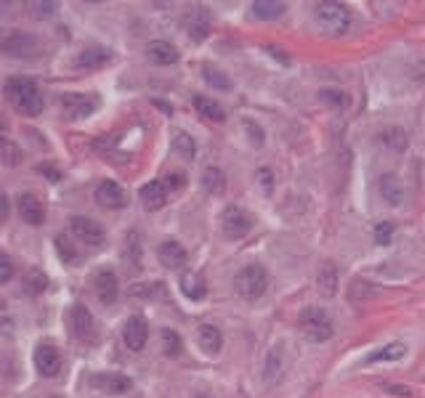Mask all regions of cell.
Here are the masks:
<instances>
[{
	"instance_id": "cell-1",
	"label": "cell",
	"mask_w": 425,
	"mask_h": 398,
	"mask_svg": "<svg viewBox=\"0 0 425 398\" xmlns=\"http://www.w3.org/2000/svg\"><path fill=\"white\" fill-rule=\"evenodd\" d=\"M3 91H6V96H8L13 107L19 109L22 114H27V117H37L43 112V96H40V91H37V85L32 80L11 77V80H6Z\"/></svg>"
},
{
	"instance_id": "cell-2",
	"label": "cell",
	"mask_w": 425,
	"mask_h": 398,
	"mask_svg": "<svg viewBox=\"0 0 425 398\" xmlns=\"http://www.w3.org/2000/svg\"><path fill=\"white\" fill-rule=\"evenodd\" d=\"M298 326L308 343H327L335 332V324L325 308H303L298 316Z\"/></svg>"
},
{
	"instance_id": "cell-3",
	"label": "cell",
	"mask_w": 425,
	"mask_h": 398,
	"mask_svg": "<svg viewBox=\"0 0 425 398\" xmlns=\"http://www.w3.org/2000/svg\"><path fill=\"white\" fill-rule=\"evenodd\" d=\"M266 287H268V274H266V268L258 263L244 265V268L237 271V277H234V290H237V295L244 298V300H258V298L266 292Z\"/></svg>"
},
{
	"instance_id": "cell-4",
	"label": "cell",
	"mask_w": 425,
	"mask_h": 398,
	"mask_svg": "<svg viewBox=\"0 0 425 398\" xmlns=\"http://www.w3.org/2000/svg\"><path fill=\"white\" fill-rule=\"evenodd\" d=\"M316 22L329 35H346L351 29V11L343 3L325 0V3H316Z\"/></svg>"
},
{
	"instance_id": "cell-5",
	"label": "cell",
	"mask_w": 425,
	"mask_h": 398,
	"mask_svg": "<svg viewBox=\"0 0 425 398\" xmlns=\"http://www.w3.org/2000/svg\"><path fill=\"white\" fill-rule=\"evenodd\" d=\"M70 324H72V332L74 338L85 343V345H91V343H96L98 340V329H96V319L91 316V311L85 308V305H74L72 314H70Z\"/></svg>"
},
{
	"instance_id": "cell-6",
	"label": "cell",
	"mask_w": 425,
	"mask_h": 398,
	"mask_svg": "<svg viewBox=\"0 0 425 398\" xmlns=\"http://www.w3.org/2000/svg\"><path fill=\"white\" fill-rule=\"evenodd\" d=\"M221 226H223V234L229 239H242L253 229V218L240 207H226L223 215H221Z\"/></svg>"
},
{
	"instance_id": "cell-7",
	"label": "cell",
	"mask_w": 425,
	"mask_h": 398,
	"mask_svg": "<svg viewBox=\"0 0 425 398\" xmlns=\"http://www.w3.org/2000/svg\"><path fill=\"white\" fill-rule=\"evenodd\" d=\"M70 231H72L77 239L88 244V247H101L104 244V229L98 226L96 220H91V218H83V215H74L70 220Z\"/></svg>"
},
{
	"instance_id": "cell-8",
	"label": "cell",
	"mask_w": 425,
	"mask_h": 398,
	"mask_svg": "<svg viewBox=\"0 0 425 398\" xmlns=\"http://www.w3.org/2000/svg\"><path fill=\"white\" fill-rule=\"evenodd\" d=\"M0 51L13 56V59H27V56H35L37 51H40V43L32 35L16 32V35H8L0 43Z\"/></svg>"
},
{
	"instance_id": "cell-9",
	"label": "cell",
	"mask_w": 425,
	"mask_h": 398,
	"mask_svg": "<svg viewBox=\"0 0 425 398\" xmlns=\"http://www.w3.org/2000/svg\"><path fill=\"white\" fill-rule=\"evenodd\" d=\"M91 385L96 387V390H101V393L122 396V393H131L133 380H131V377H125V374H117V372H104V374L91 377Z\"/></svg>"
},
{
	"instance_id": "cell-10",
	"label": "cell",
	"mask_w": 425,
	"mask_h": 398,
	"mask_svg": "<svg viewBox=\"0 0 425 398\" xmlns=\"http://www.w3.org/2000/svg\"><path fill=\"white\" fill-rule=\"evenodd\" d=\"M122 340H125V345L131 350H141L146 345V340H149V324H146L144 316H131L128 321H125V329H122Z\"/></svg>"
},
{
	"instance_id": "cell-11",
	"label": "cell",
	"mask_w": 425,
	"mask_h": 398,
	"mask_svg": "<svg viewBox=\"0 0 425 398\" xmlns=\"http://www.w3.org/2000/svg\"><path fill=\"white\" fill-rule=\"evenodd\" d=\"M377 192L393 207L404 205V199H407V189H404V183H401V178L396 173H383L380 181H377Z\"/></svg>"
},
{
	"instance_id": "cell-12",
	"label": "cell",
	"mask_w": 425,
	"mask_h": 398,
	"mask_svg": "<svg viewBox=\"0 0 425 398\" xmlns=\"http://www.w3.org/2000/svg\"><path fill=\"white\" fill-rule=\"evenodd\" d=\"M35 369L43 377H56L61 372V353L53 345H37L35 348Z\"/></svg>"
},
{
	"instance_id": "cell-13",
	"label": "cell",
	"mask_w": 425,
	"mask_h": 398,
	"mask_svg": "<svg viewBox=\"0 0 425 398\" xmlns=\"http://www.w3.org/2000/svg\"><path fill=\"white\" fill-rule=\"evenodd\" d=\"M146 59L157 67H170L178 61V48L168 40H149L146 43Z\"/></svg>"
},
{
	"instance_id": "cell-14",
	"label": "cell",
	"mask_w": 425,
	"mask_h": 398,
	"mask_svg": "<svg viewBox=\"0 0 425 398\" xmlns=\"http://www.w3.org/2000/svg\"><path fill=\"white\" fill-rule=\"evenodd\" d=\"M61 107H64V112H67L70 117L83 120V117H88V114L96 109V98L85 96V93H64V96H61Z\"/></svg>"
},
{
	"instance_id": "cell-15",
	"label": "cell",
	"mask_w": 425,
	"mask_h": 398,
	"mask_svg": "<svg viewBox=\"0 0 425 398\" xmlns=\"http://www.w3.org/2000/svg\"><path fill=\"white\" fill-rule=\"evenodd\" d=\"M16 207H19V215L25 218L30 226H43L46 207H43V202L37 199L35 194H22V197L16 199Z\"/></svg>"
},
{
	"instance_id": "cell-16",
	"label": "cell",
	"mask_w": 425,
	"mask_h": 398,
	"mask_svg": "<svg viewBox=\"0 0 425 398\" xmlns=\"http://www.w3.org/2000/svg\"><path fill=\"white\" fill-rule=\"evenodd\" d=\"M96 202L107 210H120V207H125V192L120 189V183L101 181L96 186Z\"/></svg>"
},
{
	"instance_id": "cell-17",
	"label": "cell",
	"mask_w": 425,
	"mask_h": 398,
	"mask_svg": "<svg viewBox=\"0 0 425 398\" xmlns=\"http://www.w3.org/2000/svg\"><path fill=\"white\" fill-rule=\"evenodd\" d=\"M157 258L165 268H181V265H186V258H189V255H186L181 241L168 239V241H162V244H159Z\"/></svg>"
},
{
	"instance_id": "cell-18",
	"label": "cell",
	"mask_w": 425,
	"mask_h": 398,
	"mask_svg": "<svg viewBox=\"0 0 425 398\" xmlns=\"http://www.w3.org/2000/svg\"><path fill=\"white\" fill-rule=\"evenodd\" d=\"M93 287H96L98 300L104 305H112L120 295V287H117V277L112 271H98L96 279H93Z\"/></svg>"
},
{
	"instance_id": "cell-19",
	"label": "cell",
	"mask_w": 425,
	"mask_h": 398,
	"mask_svg": "<svg viewBox=\"0 0 425 398\" xmlns=\"http://www.w3.org/2000/svg\"><path fill=\"white\" fill-rule=\"evenodd\" d=\"M112 61V53L107 48H85L77 53L74 67L77 69H101Z\"/></svg>"
},
{
	"instance_id": "cell-20",
	"label": "cell",
	"mask_w": 425,
	"mask_h": 398,
	"mask_svg": "<svg viewBox=\"0 0 425 398\" xmlns=\"http://www.w3.org/2000/svg\"><path fill=\"white\" fill-rule=\"evenodd\" d=\"M282 372H285V350H282V345L277 343L266 356V369H263L266 385H277L282 380Z\"/></svg>"
},
{
	"instance_id": "cell-21",
	"label": "cell",
	"mask_w": 425,
	"mask_h": 398,
	"mask_svg": "<svg viewBox=\"0 0 425 398\" xmlns=\"http://www.w3.org/2000/svg\"><path fill=\"white\" fill-rule=\"evenodd\" d=\"M138 197H141L146 210H159V207L165 205V199H168V189H165L162 181H149L141 186Z\"/></svg>"
},
{
	"instance_id": "cell-22",
	"label": "cell",
	"mask_w": 425,
	"mask_h": 398,
	"mask_svg": "<svg viewBox=\"0 0 425 398\" xmlns=\"http://www.w3.org/2000/svg\"><path fill=\"white\" fill-rule=\"evenodd\" d=\"M407 356V345L404 343H388V345H383V348L372 350V353H367L365 356V364H386V361H399Z\"/></svg>"
},
{
	"instance_id": "cell-23",
	"label": "cell",
	"mask_w": 425,
	"mask_h": 398,
	"mask_svg": "<svg viewBox=\"0 0 425 398\" xmlns=\"http://www.w3.org/2000/svg\"><path fill=\"white\" fill-rule=\"evenodd\" d=\"M250 8H253L255 19H261V22H274V19L285 16L287 3H282V0H255Z\"/></svg>"
},
{
	"instance_id": "cell-24",
	"label": "cell",
	"mask_w": 425,
	"mask_h": 398,
	"mask_svg": "<svg viewBox=\"0 0 425 398\" xmlns=\"http://www.w3.org/2000/svg\"><path fill=\"white\" fill-rule=\"evenodd\" d=\"M197 343H200V348L205 350V353L216 356V353L221 350V345H223V335H221L218 326L202 324L200 326V332H197Z\"/></svg>"
},
{
	"instance_id": "cell-25",
	"label": "cell",
	"mask_w": 425,
	"mask_h": 398,
	"mask_svg": "<svg viewBox=\"0 0 425 398\" xmlns=\"http://www.w3.org/2000/svg\"><path fill=\"white\" fill-rule=\"evenodd\" d=\"M181 292L189 298V300L200 303L202 298L207 295V284L205 279L200 277V274H195V271H183L181 277Z\"/></svg>"
},
{
	"instance_id": "cell-26",
	"label": "cell",
	"mask_w": 425,
	"mask_h": 398,
	"mask_svg": "<svg viewBox=\"0 0 425 398\" xmlns=\"http://www.w3.org/2000/svg\"><path fill=\"white\" fill-rule=\"evenodd\" d=\"M338 268L335 265L325 263L322 265V271H319V277H316V287H319V292L325 295V298H332L335 292H338Z\"/></svg>"
},
{
	"instance_id": "cell-27",
	"label": "cell",
	"mask_w": 425,
	"mask_h": 398,
	"mask_svg": "<svg viewBox=\"0 0 425 398\" xmlns=\"http://www.w3.org/2000/svg\"><path fill=\"white\" fill-rule=\"evenodd\" d=\"M192 104H195L197 112H200L202 117H207V120H213V122H223V120H226V112H223V107H221L218 101H213V98L195 96V98H192Z\"/></svg>"
},
{
	"instance_id": "cell-28",
	"label": "cell",
	"mask_w": 425,
	"mask_h": 398,
	"mask_svg": "<svg viewBox=\"0 0 425 398\" xmlns=\"http://www.w3.org/2000/svg\"><path fill=\"white\" fill-rule=\"evenodd\" d=\"M202 77H205V83L210 85V88H216V91H231V88H234L229 74L223 72V69H218V67H213V64H205V67H202Z\"/></svg>"
},
{
	"instance_id": "cell-29",
	"label": "cell",
	"mask_w": 425,
	"mask_h": 398,
	"mask_svg": "<svg viewBox=\"0 0 425 398\" xmlns=\"http://www.w3.org/2000/svg\"><path fill=\"white\" fill-rule=\"evenodd\" d=\"M380 144L391 149V152H404L407 144H410V138H407V133L401 131V128H386V131L380 133Z\"/></svg>"
},
{
	"instance_id": "cell-30",
	"label": "cell",
	"mask_w": 425,
	"mask_h": 398,
	"mask_svg": "<svg viewBox=\"0 0 425 398\" xmlns=\"http://www.w3.org/2000/svg\"><path fill=\"white\" fill-rule=\"evenodd\" d=\"M207 32H210V22H207L205 8H195L189 16V35L192 40H205Z\"/></svg>"
},
{
	"instance_id": "cell-31",
	"label": "cell",
	"mask_w": 425,
	"mask_h": 398,
	"mask_svg": "<svg viewBox=\"0 0 425 398\" xmlns=\"http://www.w3.org/2000/svg\"><path fill=\"white\" fill-rule=\"evenodd\" d=\"M48 287V277L40 271V268H30L25 277V292L27 295H40Z\"/></svg>"
},
{
	"instance_id": "cell-32",
	"label": "cell",
	"mask_w": 425,
	"mask_h": 398,
	"mask_svg": "<svg viewBox=\"0 0 425 398\" xmlns=\"http://www.w3.org/2000/svg\"><path fill=\"white\" fill-rule=\"evenodd\" d=\"M202 186H205L207 194H221L226 189V175L218 168H207L202 173Z\"/></svg>"
},
{
	"instance_id": "cell-33",
	"label": "cell",
	"mask_w": 425,
	"mask_h": 398,
	"mask_svg": "<svg viewBox=\"0 0 425 398\" xmlns=\"http://www.w3.org/2000/svg\"><path fill=\"white\" fill-rule=\"evenodd\" d=\"M173 149H176V154L183 159H195V138L189 135V133L178 131L176 135H173Z\"/></svg>"
},
{
	"instance_id": "cell-34",
	"label": "cell",
	"mask_w": 425,
	"mask_h": 398,
	"mask_svg": "<svg viewBox=\"0 0 425 398\" xmlns=\"http://www.w3.org/2000/svg\"><path fill=\"white\" fill-rule=\"evenodd\" d=\"M22 159V149L13 144L11 138L0 135V162H8V165H16Z\"/></svg>"
},
{
	"instance_id": "cell-35",
	"label": "cell",
	"mask_w": 425,
	"mask_h": 398,
	"mask_svg": "<svg viewBox=\"0 0 425 398\" xmlns=\"http://www.w3.org/2000/svg\"><path fill=\"white\" fill-rule=\"evenodd\" d=\"M393 234H396V223H391V220H380V223H375V231H372L375 244H380V247H388L391 239H393Z\"/></svg>"
},
{
	"instance_id": "cell-36",
	"label": "cell",
	"mask_w": 425,
	"mask_h": 398,
	"mask_svg": "<svg viewBox=\"0 0 425 398\" xmlns=\"http://www.w3.org/2000/svg\"><path fill=\"white\" fill-rule=\"evenodd\" d=\"M162 350L168 356H178L181 353V338L173 329H162Z\"/></svg>"
},
{
	"instance_id": "cell-37",
	"label": "cell",
	"mask_w": 425,
	"mask_h": 398,
	"mask_svg": "<svg viewBox=\"0 0 425 398\" xmlns=\"http://www.w3.org/2000/svg\"><path fill=\"white\" fill-rule=\"evenodd\" d=\"M319 98H322L325 104H329V107H346V104H348V96H346L343 91H332V88H322V91H319Z\"/></svg>"
},
{
	"instance_id": "cell-38",
	"label": "cell",
	"mask_w": 425,
	"mask_h": 398,
	"mask_svg": "<svg viewBox=\"0 0 425 398\" xmlns=\"http://www.w3.org/2000/svg\"><path fill=\"white\" fill-rule=\"evenodd\" d=\"M56 247H59V255H61V260H64V263H77V260H80V255L74 253V247L67 241L64 234L56 237Z\"/></svg>"
},
{
	"instance_id": "cell-39",
	"label": "cell",
	"mask_w": 425,
	"mask_h": 398,
	"mask_svg": "<svg viewBox=\"0 0 425 398\" xmlns=\"http://www.w3.org/2000/svg\"><path fill=\"white\" fill-rule=\"evenodd\" d=\"M255 178H258V186H261V192H263V194L274 192V173H271L268 168H258Z\"/></svg>"
},
{
	"instance_id": "cell-40",
	"label": "cell",
	"mask_w": 425,
	"mask_h": 398,
	"mask_svg": "<svg viewBox=\"0 0 425 398\" xmlns=\"http://www.w3.org/2000/svg\"><path fill=\"white\" fill-rule=\"evenodd\" d=\"M242 128L250 133V141H253V146H263V138H266V135H263V128H261L258 122H255V120H244Z\"/></svg>"
},
{
	"instance_id": "cell-41",
	"label": "cell",
	"mask_w": 425,
	"mask_h": 398,
	"mask_svg": "<svg viewBox=\"0 0 425 398\" xmlns=\"http://www.w3.org/2000/svg\"><path fill=\"white\" fill-rule=\"evenodd\" d=\"M162 183H165V189L178 192V189H183V186H186V175H181V173H170V175Z\"/></svg>"
},
{
	"instance_id": "cell-42",
	"label": "cell",
	"mask_w": 425,
	"mask_h": 398,
	"mask_svg": "<svg viewBox=\"0 0 425 398\" xmlns=\"http://www.w3.org/2000/svg\"><path fill=\"white\" fill-rule=\"evenodd\" d=\"M13 277V265H11V260L6 258V255L0 253V284H6L8 279Z\"/></svg>"
},
{
	"instance_id": "cell-43",
	"label": "cell",
	"mask_w": 425,
	"mask_h": 398,
	"mask_svg": "<svg viewBox=\"0 0 425 398\" xmlns=\"http://www.w3.org/2000/svg\"><path fill=\"white\" fill-rule=\"evenodd\" d=\"M8 210H11V205H8V197L0 192V223H6V218H8Z\"/></svg>"
},
{
	"instance_id": "cell-44",
	"label": "cell",
	"mask_w": 425,
	"mask_h": 398,
	"mask_svg": "<svg viewBox=\"0 0 425 398\" xmlns=\"http://www.w3.org/2000/svg\"><path fill=\"white\" fill-rule=\"evenodd\" d=\"M40 173H43V175H48V178H53V181H61V173L59 170H53V168H48V165H40Z\"/></svg>"
},
{
	"instance_id": "cell-45",
	"label": "cell",
	"mask_w": 425,
	"mask_h": 398,
	"mask_svg": "<svg viewBox=\"0 0 425 398\" xmlns=\"http://www.w3.org/2000/svg\"><path fill=\"white\" fill-rule=\"evenodd\" d=\"M268 53H271V56H274V59H280L282 64H290V56H285V53H282L280 48H274V46H268Z\"/></svg>"
},
{
	"instance_id": "cell-46",
	"label": "cell",
	"mask_w": 425,
	"mask_h": 398,
	"mask_svg": "<svg viewBox=\"0 0 425 398\" xmlns=\"http://www.w3.org/2000/svg\"><path fill=\"white\" fill-rule=\"evenodd\" d=\"M197 398H207V396H197Z\"/></svg>"
}]
</instances>
